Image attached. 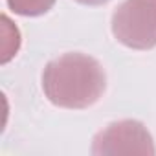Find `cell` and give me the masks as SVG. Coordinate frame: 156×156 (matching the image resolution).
<instances>
[{"label":"cell","instance_id":"6da1fadb","mask_svg":"<svg viewBox=\"0 0 156 156\" xmlns=\"http://www.w3.org/2000/svg\"><path fill=\"white\" fill-rule=\"evenodd\" d=\"M105 88L103 66L85 53H64L50 61L42 72L44 96L61 108H88L99 101Z\"/></svg>","mask_w":156,"mask_h":156},{"label":"cell","instance_id":"7a4b0ae2","mask_svg":"<svg viewBox=\"0 0 156 156\" xmlns=\"http://www.w3.org/2000/svg\"><path fill=\"white\" fill-rule=\"evenodd\" d=\"M112 35L130 50L156 46V0H125L112 15Z\"/></svg>","mask_w":156,"mask_h":156},{"label":"cell","instance_id":"3957f363","mask_svg":"<svg viewBox=\"0 0 156 156\" xmlns=\"http://www.w3.org/2000/svg\"><path fill=\"white\" fill-rule=\"evenodd\" d=\"M156 152L152 136L143 123L136 119H123L110 123L105 130L98 132L92 143V154H149Z\"/></svg>","mask_w":156,"mask_h":156},{"label":"cell","instance_id":"277c9868","mask_svg":"<svg viewBox=\"0 0 156 156\" xmlns=\"http://www.w3.org/2000/svg\"><path fill=\"white\" fill-rule=\"evenodd\" d=\"M55 0H8V6L13 13L22 17H39L48 13Z\"/></svg>","mask_w":156,"mask_h":156},{"label":"cell","instance_id":"5b68a950","mask_svg":"<svg viewBox=\"0 0 156 156\" xmlns=\"http://www.w3.org/2000/svg\"><path fill=\"white\" fill-rule=\"evenodd\" d=\"M79 4H85V6H101V4H107L108 0H75Z\"/></svg>","mask_w":156,"mask_h":156}]
</instances>
